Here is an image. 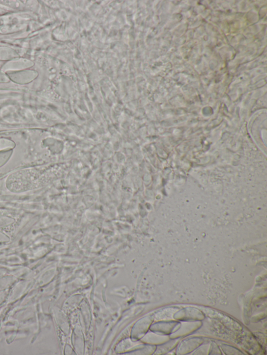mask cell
Listing matches in <instances>:
<instances>
[{
	"mask_svg": "<svg viewBox=\"0 0 267 355\" xmlns=\"http://www.w3.org/2000/svg\"><path fill=\"white\" fill-rule=\"evenodd\" d=\"M7 273V270L5 269L0 268V278L4 277Z\"/></svg>",
	"mask_w": 267,
	"mask_h": 355,
	"instance_id": "cell-5",
	"label": "cell"
},
{
	"mask_svg": "<svg viewBox=\"0 0 267 355\" xmlns=\"http://www.w3.org/2000/svg\"><path fill=\"white\" fill-rule=\"evenodd\" d=\"M16 278L14 277L7 276L0 278V291L8 289L16 281Z\"/></svg>",
	"mask_w": 267,
	"mask_h": 355,
	"instance_id": "cell-1",
	"label": "cell"
},
{
	"mask_svg": "<svg viewBox=\"0 0 267 355\" xmlns=\"http://www.w3.org/2000/svg\"><path fill=\"white\" fill-rule=\"evenodd\" d=\"M9 292L8 289L0 291V305L5 302L8 296Z\"/></svg>",
	"mask_w": 267,
	"mask_h": 355,
	"instance_id": "cell-3",
	"label": "cell"
},
{
	"mask_svg": "<svg viewBox=\"0 0 267 355\" xmlns=\"http://www.w3.org/2000/svg\"><path fill=\"white\" fill-rule=\"evenodd\" d=\"M15 220L9 216H0V228H6L14 223Z\"/></svg>",
	"mask_w": 267,
	"mask_h": 355,
	"instance_id": "cell-2",
	"label": "cell"
},
{
	"mask_svg": "<svg viewBox=\"0 0 267 355\" xmlns=\"http://www.w3.org/2000/svg\"><path fill=\"white\" fill-rule=\"evenodd\" d=\"M10 240V238L5 233L0 232V243L8 242Z\"/></svg>",
	"mask_w": 267,
	"mask_h": 355,
	"instance_id": "cell-4",
	"label": "cell"
}]
</instances>
